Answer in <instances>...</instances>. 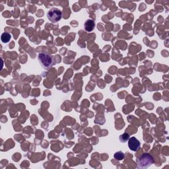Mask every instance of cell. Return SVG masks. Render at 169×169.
I'll list each match as a JSON object with an SVG mask.
<instances>
[{"label": "cell", "instance_id": "6da1fadb", "mask_svg": "<svg viewBox=\"0 0 169 169\" xmlns=\"http://www.w3.org/2000/svg\"><path fill=\"white\" fill-rule=\"evenodd\" d=\"M136 162L137 168H147L154 164L155 160L149 153H144L137 159Z\"/></svg>", "mask_w": 169, "mask_h": 169}, {"label": "cell", "instance_id": "3957f363", "mask_svg": "<svg viewBox=\"0 0 169 169\" xmlns=\"http://www.w3.org/2000/svg\"><path fill=\"white\" fill-rule=\"evenodd\" d=\"M61 16H62L61 11L58 8H53L50 9V11L47 13V17L48 19L54 23H55L60 21V19L61 18Z\"/></svg>", "mask_w": 169, "mask_h": 169}, {"label": "cell", "instance_id": "5b68a950", "mask_svg": "<svg viewBox=\"0 0 169 169\" xmlns=\"http://www.w3.org/2000/svg\"><path fill=\"white\" fill-rule=\"evenodd\" d=\"M84 27L85 29L87 31V32H91V31H92L93 29H95V23L93 20L88 19L85 23Z\"/></svg>", "mask_w": 169, "mask_h": 169}, {"label": "cell", "instance_id": "7a4b0ae2", "mask_svg": "<svg viewBox=\"0 0 169 169\" xmlns=\"http://www.w3.org/2000/svg\"><path fill=\"white\" fill-rule=\"evenodd\" d=\"M39 61L45 70L49 69L53 64V59L50 55L46 53H40L39 54Z\"/></svg>", "mask_w": 169, "mask_h": 169}, {"label": "cell", "instance_id": "277c9868", "mask_svg": "<svg viewBox=\"0 0 169 169\" xmlns=\"http://www.w3.org/2000/svg\"><path fill=\"white\" fill-rule=\"evenodd\" d=\"M128 146L131 151H137L140 148L141 143L135 137H132L128 140Z\"/></svg>", "mask_w": 169, "mask_h": 169}, {"label": "cell", "instance_id": "ba28073f", "mask_svg": "<svg viewBox=\"0 0 169 169\" xmlns=\"http://www.w3.org/2000/svg\"><path fill=\"white\" fill-rule=\"evenodd\" d=\"M129 138V135L127 133H124L120 136L119 140H120V141L122 143H126L127 141H128Z\"/></svg>", "mask_w": 169, "mask_h": 169}, {"label": "cell", "instance_id": "52a82bcc", "mask_svg": "<svg viewBox=\"0 0 169 169\" xmlns=\"http://www.w3.org/2000/svg\"><path fill=\"white\" fill-rule=\"evenodd\" d=\"M114 159H116L118 161H122L124 159L125 155L122 151H118V152H116L114 155Z\"/></svg>", "mask_w": 169, "mask_h": 169}, {"label": "cell", "instance_id": "8992f818", "mask_svg": "<svg viewBox=\"0 0 169 169\" xmlns=\"http://www.w3.org/2000/svg\"><path fill=\"white\" fill-rule=\"evenodd\" d=\"M11 36L8 33H3L1 36V40L4 43H8L10 41Z\"/></svg>", "mask_w": 169, "mask_h": 169}]
</instances>
